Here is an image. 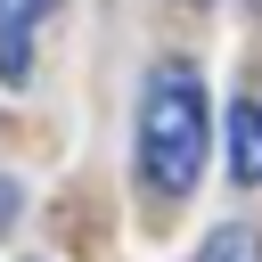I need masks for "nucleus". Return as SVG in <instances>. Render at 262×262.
Wrapping results in <instances>:
<instances>
[{
	"mask_svg": "<svg viewBox=\"0 0 262 262\" xmlns=\"http://www.w3.org/2000/svg\"><path fill=\"white\" fill-rule=\"evenodd\" d=\"M229 180H262V106L254 98H229Z\"/></svg>",
	"mask_w": 262,
	"mask_h": 262,
	"instance_id": "obj_3",
	"label": "nucleus"
},
{
	"mask_svg": "<svg viewBox=\"0 0 262 262\" xmlns=\"http://www.w3.org/2000/svg\"><path fill=\"white\" fill-rule=\"evenodd\" d=\"M49 8L57 0H0V82H25L33 74V25Z\"/></svg>",
	"mask_w": 262,
	"mask_h": 262,
	"instance_id": "obj_2",
	"label": "nucleus"
},
{
	"mask_svg": "<svg viewBox=\"0 0 262 262\" xmlns=\"http://www.w3.org/2000/svg\"><path fill=\"white\" fill-rule=\"evenodd\" d=\"M196 262H262V237L246 229V221H221L213 237H205V254Z\"/></svg>",
	"mask_w": 262,
	"mask_h": 262,
	"instance_id": "obj_4",
	"label": "nucleus"
},
{
	"mask_svg": "<svg viewBox=\"0 0 262 262\" xmlns=\"http://www.w3.org/2000/svg\"><path fill=\"white\" fill-rule=\"evenodd\" d=\"M205 139H213V115H205L196 66L164 57L147 74V90H139V180H147V196L180 205L196 188V172H205Z\"/></svg>",
	"mask_w": 262,
	"mask_h": 262,
	"instance_id": "obj_1",
	"label": "nucleus"
},
{
	"mask_svg": "<svg viewBox=\"0 0 262 262\" xmlns=\"http://www.w3.org/2000/svg\"><path fill=\"white\" fill-rule=\"evenodd\" d=\"M16 205H25V188H16V180H0V229L16 221Z\"/></svg>",
	"mask_w": 262,
	"mask_h": 262,
	"instance_id": "obj_5",
	"label": "nucleus"
}]
</instances>
